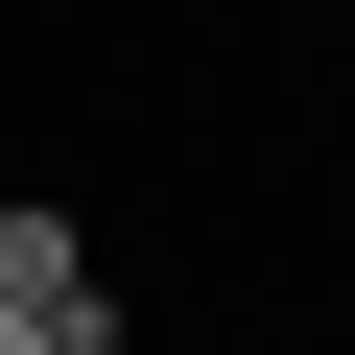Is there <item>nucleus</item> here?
<instances>
[{
  "label": "nucleus",
  "mask_w": 355,
  "mask_h": 355,
  "mask_svg": "<svg viewBox=\"0 0 355 355\" xmlns=\"http://www.w3.org/2000/svg\"><path fill=\"white\" fill-rule=\"evenodd\" d=\"M308 24H355V0H308Z\"/></svg>",
  "instance_id": "3"
},
{
  "label": "nucleus",
  "mask_w": 355,
  "mask_h": 355,
  "mask_svg": "<svg viewBox=\"0 0 355 355\" xmlns=\"http://www.w3.org/2000/svg\"><path fill=\"white\" fill-rule=\"evenodd\" d=\"M0 308H24L48 355H119V284H95V237H71L48 190H24V214H0Z\"/></svg>",
  "instance_id": "1"
},
{
  "label": "nucleus",
  "mask_w": 355,
  "mask_h": 355,
  "mask_svg": "<svg viewBox=\"0 0 355 355\" xmlns=\"http://www.w3.org/2000/svg\"><path fill=\"white\" fill-rule=\"evenodd\" d=\"M0 355H48V331H24V308H0Z\"/></svg>",
  "instance_id": "2"
}]
</instances>
